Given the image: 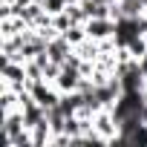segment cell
I'll return each mask as SVG.
<instances>
[{"label": "cell", "instance_id": "obj_1", "mask_svg": "<svg viewBox=\"0 0 147 147\" xmlns=\"http://www.w3.org/2000/svg\"><path fill=\"white\" fill-rule=\"evenodd\" d=\"M81 78H84V69L75 66V63H63L61 72H58V78L52 81L61 92H72V90H78L81 87Z\"/></svg>", "mask_w": 147, "mask_h": 147}, {"label": "cell", "instance_id": "obj_2", "mask_svg": "<svg viewBox=\"0 0 147 147\" xmlns=\"http://www.w3.org/2000/svg\"><path fill=\"white\" fill-rule=\"evenodd\" d=\"M84 26H87V35H90L92 40L115 38V20H113V18H90Z\"/></svg>", "mask_w": 147, "mask_h": 147}, {"label": "cell", "instance_id": "obj_3", "mask_svg": "<svg viewBox=\"0 0 147 147\" xmlns=\"http://www.w3.org/2000/svg\"><path fill=\"white\" fill-rule=\"evenodd\" d=\"M141 95H144V101H147V87H144V90H141Z\"/></svg>", "mask_w": 147, "mask_h": 147}]
</instances>
